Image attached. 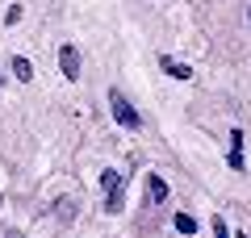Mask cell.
<instances>
[{
    "label": "cell",
    "mask_w": 251,
    "mask_h": 238,
    "mask_svg": "<svg viewBox=\"0 0 251 238\" xmlns=\"http://www.w3.org/2000/svg\"><path fill=\"white\" fill-rule=\"evenodd\" d=\"M109 113H113V121L122 125V130H138V125H143L138 109L126 100V92H122V88H109Z\"/></svg>",
    "instance_id": "6da1fadb"
},
{
    "label": "cell",
    "mask_w": 251,
    "mask_h": 238,
    "mask_svg": "<svg viewBox=\"0 0 251 238\" xmlns=\"http://www.w3.org/2000/svg\"><path fill=\"white\" fill-rule=\"evenodd\" d=\"M59 71L63 79H80V50L75 46H59Z\"/></svg>",
    "instance_id": "7a4b0ae2"
},
{
    "label": "cell",
    "mask_w": 251,
    "mask_h": 238,
    "mask_svg": "<svg viewBox=\"0 0 251 238\" xmlns=\"http://www.w3.org/2000/svg\"><path fill=\"white\" fill-rule=\"evenodd\" d=\"M226 163H230V171H243V130L239 125L230 130V155H226Z\"/></svg>",
    "instance_id": "3957f363"
},
{
    "label": "cell",
    "mask_w": 251,
    "mask_h": 238,
    "mask_svg": "<svg viewBox=\"0 0 251 238\" xmlns=\"http://www.w3.org/2000/svg\"><path fill=\"white\" fill-rule=\"evenodd\" d=\"M163 71H168L172 79H193V67H184V63H176V59H168V54H163Z\"/></svg>",
    "instance_id": "277c9868"
},
{
    "label": "cell",
    "mask_w": 251,
    "mask_h": 238,
    "mask_svg": "<svg viewBox=\"0 0 251 238\" xmlns=\"http://www.w3.org/2000/svg\"><path fill=\"white\" fill-rule=\"evenodd\" d=\"M105 209H109V213H122V209H126V184L113 188V192H105Z\"/></svg>",
    "instance_id": "5b68a950"
},
{
    "label": "cell",
    "mask_w": 251,
    "mask_h": 238,
    "mask_svg": "<svg viewBox=\"0 0 251 238\" xmlns=\"http://www.w3.org/2000/svg\"><path fill=\"white\" fill-rule=\"evenodd\" d=\"M13 75H17L21 84H29V79H34V67H29V59H21V54H17V59H13Z\"/></svg>",
    "instance_id": "8992f818"
},
{
    "label": "cell",
    "mask_w": 251,
    "mask_h": 238,
    "mask_svg": "<svg viewBox=\"0 0 251 238\" xmlns=\"http://www.w3.org/2000/svg\"><path fill=\"white\" fill-rule=\"evenodd\" d=\"M147 184H151V201H155V205H163V201H168V184H163L159 176H147Z\"/></svg>",
    "instance_id": "52a82bcc"
},
{
    "label": "cell",
    "mask_w": 251,
    "mask_h": 238,
    "mask_svg": "<svg viewBox=\"0 0 251 238\" xmlns=\"http://www.w3.org/2000/svg\"><path fill=\"white\" fill-rule=\"evenodd\" d=\"M176 230H180V234H197V217H188V213H176Z\"/></svg>",
    "instance_id": "ba28073f"
},
{
    "label": "cell",
    "mask_w": 251,
    "mask_h": 238,
    "mask_svg": "<svg viewBox=\"0 0 251 238\" xmlns=\"http://www.w3.org/2000/svg\"><path fill=\"white\" fill-rule=\"evenodd\" d=\"M54 213H59V221H72V217H75V205L63 196V201H54Z\"/></svg>",
    "instance_id": "9c48e42d"
},
{
    "label": "cell",
    "mask_w": 251,
    "mask_h": 238,
    "mask_svg": "<svg viewBox=\"0 0 251 238\" xmlns=\"http://www.w3.org/2000/svg\"><path fill=\"white\" fill-rule=\"evenodd\" d=\"M100 184H105V192H113V188L126 184V176H122V171H105V176H100Z\"/></svg>",
    "instance_id": "30bf717a"
},
{
    "label": "cell",
    "mask_w": 251,
    "mask_h": 238,
    "mask_svg": "<svg viewBox=\"0 0 251 238\" xmlns=\"http://www.w3.org/2000/svg\"><path fill=\"white\" fill-rule=\"evenodd\" d=\"M209 226H214V238H230V230H226V221H222V217H214Z\"/></svg>",
    "instance_id": "8fae6325"
},
{
    "label": "cell",
    "mask_w": 251,
    "mask_h": 238,
    "mask_svg": "<svg viewBox=\"0 0 251 238\" xmlns=\"http://www.w3.org/2000/svg\"><path fill=\"white\" fill-rule=\"evenodd\" d=\"M0 79H4V75H0Z\"/></svg>",
    "instance_id": "7c38bea8"
},
{
    "label": "cell",
    "mask_w": 251,
    "mask_h": 238,
    "mask_svg": "<svg viewBox=\"0 0 251 238\" xmlns=\"http://www.w3.org/2000/svg\"><path fill=\"white\" fill-rule=\"evenodd\" d=\"M247 17H251V13H247Z\"/></svg>",
    "instance_id": "4fadbf2b"
}]
</instances>
